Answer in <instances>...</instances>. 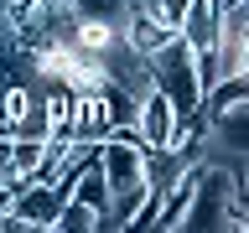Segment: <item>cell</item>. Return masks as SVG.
Wrapping results in <instances>:
<instances>
[{
	"mask_svg": "<svg viewBox=\"0 0 249 233\" xmlns=\"http://www.w3.org/2000/svg\"><path fill=\"white\" fill-rule=\"evenodd\" d=\"M151 88H161L171 99L177 114H192L202 104V83H197V52L182 42V36H166L151 57Z\"/></svg>",
	"mask_w": 249,
	"mask_h": 233,
	"instance_id": "cell-1",
	"label": "cell"
},
{
	"mask_svg": "<svg viewBox=\"0 0 249 233\" xmlns=\"http://www.w3.org/2000/svg\"><path fill=\"white\" fill-rule=\"evenodd\" d=\"M68 36H73L78 52H93V57H104V52L120 42L124 31H120V21H114V16H78L73 26H68Z\"/></svg>",
	"mask_w": 249,
	"mask_h": 233,
	"instance_id": "cell-2",
	"label": "cell"
},
{
	"mask_svg": "<svg viewBox=\"0 0 249 233\" xmlns=\"http://www.w3.org/2000/svg\"><path fill=\"white\" fill-rule=\"evenodd\" d=\"M73 197L89 202L99 217H109V186H104V171H99V161H93V155L73 171Z\"/></svg>",
	"mask_w": 249,
	"mask_h": 233,
	"instance_id": "cell-3",
	"label": "cell"
},
{
	"mask_svg": "<svg viewBox=\"0 0 249 233\" xmlns=\"http://www.w3.org/2000/svg\"><path fill=\"white\" fill-rule=\"evenodd\" d=\"M140 11L151 16V21H161V26L166 31H177L182 26V16H187V5H192V0H135Z\"/></svg>",
	"mask_w": 249,
	"mask_h": 233,
	"instance_id": "cell-4",
	"label": "cell"
}]
</instances>
